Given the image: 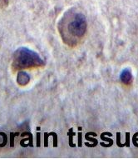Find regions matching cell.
<instances>
[{
	"label": "cell",
	"mask_w": 138,
	"mask_h": 159,
	"mask_svg": "<svg viewBox=\"0 0 138 159\" xmlns=\"http://www.w3.org/2000/svg\"><path fill=\"white\" fill-rule=\"evenodd\" d=\"M87 28V24L85 15L73 10L67 12L57 24V29L63 43L73 48L83 39Z\"/></svg>",
	"instance_id": "1"
},
{
	"label": "cell",
	"mask_w": 138,
	"mask_h": 159,
	"mask_svg": "<svg viewBox=\"0 0 138 159\" xmlns=\"http://www.w3.org/2000/svg\"><path fill=\"white\" fill-rule=\"evenodd\" d=\"M120 80L123 84L129 86L132 84V74L129 68H124L120 74Z\"/></svg>",
	"instance_id": "3"
},
{
	"label": "cell",
	"mask_w": 138,
	"mask_h": 159,
	"mask_svg": "<svg viewBox=\"0 0 138 159\" xmlns=\"http://www.w3.org/2000/svg\"><path fill=\"white\" fill-rule=\"evenodd\" d=\"M133 143L136 147H138V133H136L133 137Z\"/></svg>",
	"instance_id": "5"
},
{
	"label": "cell",
	"mask_w": 138,
	"mask_h": 159,
	"mask_svg": "<svg viewBox=\"0 0 138 159\" xmlns=\"http://www.w3.org/2000/svg\"><path fill=\"white\" fill-rule=\"evenodd\" d=\"M29 81H30V77L26 72H24V71L18 72V76H17V83L20 86H26Z\"/></svg>",
	"instance_id": "4"
},
{
	"label": "cell",
	"mask_w": 138,
	"mask_h": 159,
	"mask_svg": "<svg viewBox=\"0 0 138 159\" xmlns=\"http://www.w3.org/2000/svg\"><path fill=\"white\" fill-rule=\"evenodd\" d=\"M44 65V60L39 56L38 53L26 47L18 48L13 53L12 63L13 70L39 68Z\"/></svg>",
	"instance_id": "2"
},
{
	"label": "cell",
	"mask_w": 138,
	"mask_h": 159,
	"mask_svg": "<svg viewBox=\"0 0 138 159\" xmlns=\"http://www.w3.org/2000/svg\"><path fill=\"white\" fill-rule=\"evenodd\" d=\"M8 0H0V3H1V5H8Z\"/></svg>",
	"instance_id": "6"
}]
</instances>
